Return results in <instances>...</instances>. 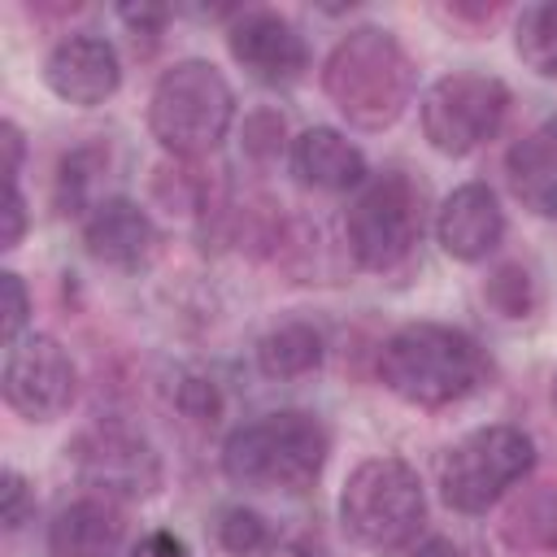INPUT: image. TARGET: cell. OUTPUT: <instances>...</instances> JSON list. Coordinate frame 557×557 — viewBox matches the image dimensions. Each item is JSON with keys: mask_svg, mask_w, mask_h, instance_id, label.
I'll return each instance as SVG.
<instances>
[{"mask_svg": "<svg viewBox=\"0 0 557 557\" xmlns=\"http://www.w3.org/2000/svg\"><path fill=\"white\" fill-rule=\"evenodd\" d=\"M379 383L418 409H444L479 392L492 374L487 352L474 335L444 322H409L392 331L379 348Z\"/></svg>", "mask_w": 557, "mask_h": 557, "instance_id": "6da1fadb", "label": "cell"}, {"mask_svg": "<svg viewBox=\"0 0 557 557\" xmlns=\"http://www.w3.org/2000/svg\"><path fill=\"white\" fill-rule=\"evenodd\" d=\"M322 87L352 126L383 131L409 109L418 70L392 30L357 26L331 48L322 65Z\"/></svg>", "mask_w": 557, "mask_h": 557, "instance_id": "7a4b0ae2", "label": "cell"}, {"mask_svg": "<svg viewBox=\"0 0 557 557\" xmlns=\"http://www.w3.org/2000/svg\"><path fill=\"white\" fill-rule=\"evenodd\" d=\"M331 453L326 426L305 409H274L235 426L222 444V474L252 492H305Z\"/></svg>", "mask_w": 557, "mask_h": 557, "instance_id": "3957f363", "label": "cell"}, {"mask_svg": "<svg viewBox=\"0 0 557 557\" xmlns=\"http://www.w3.org/2000/svg\"><path fill=\"white\" fill-rule=\"evenodd\" d=\"M231 122H235V91L222 78V70L200 57L174 61L148 96L152 139L183 161L209 157L226 139Z\"/></svg>", "mask_w": 557, "mask_h": 557, "instance_id": "277c9868", "label": "cell"}, {"mask_svg": "<svg viewBox=\"0 0 557 557\" xmlns=\"http://www.w3.org/2000/svg\"><path fill=\"white\" fill-rule=\"evenodd\" d=\"M344 535L370 553H396L418 540L426 522V492L409 461L370 457L361 461L339 492Z\"/></svg>", "mask_w": 557, "mask_h": 557, "instance_id": "5b68a950", "label": "cell"}, {"mask_svg": "<svg viewBox=\"0 0 557 557\" xmlns=\"http://www.w3.org/2000/svg\"><path fill=\"white\" fill-rule=\"evenodd\" d=\"M344 239L361 270L387 274L400 261H409L413 244L422 239V191L409 174L383 170L370 174L348 213H344Z\"/></svg>", "mask_w": 557, "mask_h": 557, "instance_id": "8992f818", "label": "cell"}, {"mask_svg": "<svg viewBox=\"0 0 557 557\" xmlns=\"http://www.w3.org/2000/svg\"><path fill=\"white\" fill-rule=\"evenodd\" d=\"M535 466V444L522 426L492 422L461 435L440 461V492L457 513H487Z\"/></svg>", "mask_w": 557, "mask_h": 557, "instance_id": "52a82bcc", "label": "cell"}, {"mask_svg": "<svg viewBox=\"0 0 557 557\" xmlns=\"http://www.w3.org/2000/svg\"><path fill=\"white\" fill-rule=\"evenodd\" d=\"M505 113H509V87L496 74H479V70L444 74L418 100L422 135L444 157H466L483 148L500 131Z\"/></svg>", "mask_w": 557, "mask_h": 557, "instance_id": "ba28073f", "label": "cell"}, {"mask_svg": "<svg viewBox=\"0 0 557 557\" xmlns=\"http://www.w3.org/2000/svg\"><path fill=\"white\" fill-rule=\"evenodd\" d=\"M70 461H74L78 483L104 500H148L157 496L161 474H165L152 440L122 422H100L83 431L70 444Z\"/></svg>", "mask_w": 557, "mask_h": 557, "instance_id": "9c48e42d", "label": "cell"}, {"mask_svg": "<svg viewBox=\"0 0 557 557\" xmlns=\"http://www.w3.org/2000/svg\"><path fill=\"white\" fill-rule=\"evenodd\" d=\"M0 392H4V405L26 422H52L74 405L78 370L52 335L26 331L17 344L4 348Z\"/></svg>", "mask_w": 557, "mask_h": 557, "instance_id": "30bf717a", "label": "cell"}, {"mask_svg": "<svg viewBox=\"0 0 557 557\" xmlns=\"http://www.w3.org/2000/svg\"><path fill=\"white\" fill-rule=\"evenodd\" d=\"M226 48L265 87H287L309 70L305 35L274 9H239L226 26Z\"/></svg>", "mask_w": 557, "mask_h": 557, "instance_id": "8fae6325", "label": "cell"}, {"mask_svg": "<svg viewBox=\"0 0 557 557\" xmlns=\"http://www.w3.org/2000/svg\"><path fill=\"white\" fill-rule=\"evenodd\" d=\"M44 83L57 100L78 104V109H96L122 83L117 48L100 35H65L44 57Z\"/></svg>", "mask_w": 557, "mask_h": 557, "instance_id": "7c38bea8", "label": "cell"}, {"mask_svg": "<svg viewBox=\"0 0 557 557\" xmlns=\"http://www.w3.org/2000/svg\"><path fill=\"white\" fill-rule=\"evenodd\" d=\"M83 244L100 265L113 270H144L157 257V222L131 196H100L96 209L83 218Z\"/></svg>", "mask_w": 557, "mask_h": 557, "instance_id": "4fadbf2b", "label": "cell"}, {"mask_svg": "<svg viewBox=\"0 0 557 557\" xmlns=\"http://www.w3.org/2000/svg\"><path fill=\"white\" fill-rule=\"evenodd\" d=\"M435 239L457 261H483L505 239V213L487 183H461L435 213Z\"/></svg>", "mask_w": 557, "mask_h": 557, "instance_id": "5bb4252c", "label": "cell"}, {"mask_svg": "<svg viewBox=\"0 0 557 557\" xmlns=\"http://www.w3.org/2000/svg\"><path fill=\"white\" fill-rule=\"evenodd\" d=\"M292 174L313 191H357L370 178L361 148L335 126H309L292 139Z\"/></svg>", "mask_w": 557, "mask_h": 557, "instance_id": "9a60e30c", "label": "cell"}, {"mask_svg": "<svg viewBox=\"0 0 557 557\" xmlns=\"http://www.w3.org/2000/svg\"><path fill=\"white\" fill-rule=\"evenodd\" d=\"M126 540V518L104 496H78L48 522L52 557H113Z\"/></svg>", "mask_w": 557, "mask_h": 557, "instance_id": "2e32d148", "label": "cell"}, {"mask_svg": "<svg viewBox=\"0 0 557 557\" xmlns=\"http://www.w3.org/2000/svg\"><path fill=\"white\" fill-rule=\"evenodd\" d=\"M505 178L522 209H531L535 218H557V126L522 135L505 152Z\"/></svg>", "mask_w": 557, "mask_h": 557, "instance_id": "e0dca14e", "label": "cell"}, {"mask_svg": "<svg viewBox=\"0 0 557 557\" xmlns=\"http://www.w3.org/2000/svg\"><path fill=\"white\" fill-rule=\"evenodd\" d=\"M500 540L513 553H553L557 548V483H531L500 518Z\"/></svg>", "mask_w": 557, "mask_h": 557, "instance_id": "ac0fdd59", "label": "cell"}, {"mask_svg": "<svg viewBox=\"0 0 557 557\" xmlns=\"http://www.w3.org/2000/svg\"><path fill=\"white\" fill-rule=\"evenodd\" d=\"M326 344L322 331L309 322H278L257 339V366L265 379H305L322 366Z\"/></svg>", "mask_w": 557, "mask_h": 557, "instance_id": "d6986e66", "label": "cell"}, {"mask_svg": "<svg viewBox=\"0 0 557 557\" xmlns=\"http://www.w3.org/2000/svg\"><path fill=\"white\" fill-rule=\"evenodd\" d=\"M513 48L527 70H535L540 78H557V0H540L518 13Z\"/></svg>", "mask_w": 557, "mask_h": 557, "instance_id": "ffe728a7", "label": "cell"}, {"mask_svg": "<svg viewBox=\"0 0 557 557\" xmlns=\"http://www.w3.org/2000/svg\"><path fill=\"white\" fill-rule=\"evenodd\" d=\"M104 170V152L100 148H74L70 157H61L57 165V209L61 213H91V187L96 174Z\"/></svg>", "mask_w": 557, "mask_h": 557, "instance_id": "44dd1931", "label": "cell"}, {"mask_svg": "<svg viewBox=\"0 0 557 557\" xmlns=\"http://www.w3.org/2000/svg\"><path fill=\"white\" fill-rule=\"evenodd\" d=\"M213 535H218V544H222L231 557H257V553L270 548V522H265L257 509H244V505L218 509Z\"/></svg>", "mask_w": 557, "mask_h": 557, "instance_id": "7402d4cb", "label": "cell"}, {"mask_svg": "<svg viewBox=\"0 0 557 557\" xmlns=\"http://www.w3.org/2000/svg\"><path fill=\"white\" fill-rule=\"evenodd\" d=\"M487 305L500 313V318H527L535 309V287H531V274L522 265H500L492 278H487Z\"/></svg>", "mask_w": 557, "mask_h": 557, "instance_id": "603a6c76", "label": "cell"}, {"mask_svg": "<svg viewBox=\"0 0 557 557\" xmlns=\"http://www.w3.org/2000/svg\"><path fill=\"white\" fill-rule=\"evenodd\" d=\"M287 144V126H283V113L274 109H252L244 117V157L257 161V165H270Z\"/></svg>", "mask_w": 557, "mask_h": 557, "instance_id": "cb8c5ba5", "label": "cell"}, {"mask_svg": "<svg viewBox=\"0 0 557 557\" xmlns=\"http://www.w3.org/2000/svg\"><path fill=\"white\" fill-rule=\"evenodd\" d=\"M174 405H178L191 422H200V426H209V422L222 418V396H218L213 379H200V374H183V379H178Z\"/></svg>", "mask_w": 557, "mask_h": 557, "instance_id": "d4e9b609", "label": "cell"}, {"mask_svg": "<svg viewBox=\"0 0 557 557\" xmlns=\"http://www.w3.org/2000/svg\"><path fill=\"white\" fill-rule=\"evenodd\" d=\"M0 292H4V322H0V331H4V348H9V344H17V339L26 335L30 296H26V283H22L17 270H4V274H0Z\"/></svg>", "mask_w": 557, "mask_h": 557, "instance_id": "484cf974", "label": "cell"}, {"mask_svg": "<svg viewBox=\"0 0 557 557\" xmlns=\"http://www.w3.org/2000/svg\"><path fill=\"white\" fill-rule=\"evenodd\" d=\"M30 513H35L30 483L9 466V470L0 474V522H4V531H22V527L30 522Z\"/></svg>", "mask_w": 557, "mask_h": 557, "instance_id": "4316f807", "label": "cell"}, {"mask_svg": "<svg viewBox=\"0 0 557 557\" xmlns=\"http://www.w3.org/2000/svg\"><path fill=\"white\" fill-rule=\"evenodd\" d=\"M117 17L131 26V35H135V44L139 39H148V48L157 44V35L165 30V22H170V9L165 4H122L117 9Z\"/></svg>", "mask_w": 557, "mask_h": 557, "instance_id": "83f0119b", "label": "cell"}, {"mask_svg": "<svg viewBox=\"0 0 557 557\" xmlns=\"http://www.w3.org/2000/svg\"><path fill=\"white\" fill-rule=\"evenodd\" d=\"M26 235V200H22V187L9 183V196H4V235H0V248H17Z\"/></svg>", "mask_w": 557, "mask_h": 557, "instance_id": "f1b7e54d", "label": "cell"}, {"mask_svg": "<svg viewBox=\"0 0 557 557\" xmlns=\"http://www.w3.org/2000/svg\"><path fill=\"white\" fill-rule=\"evenodd\" d=\"M126 557H191V553H187V544H183L178 535H170V531H148V535H139V540L131 544Z\"/></svg>", "mask_w": 557, "mask_h": 557, "instance_id": "f546056e", "label": "cell"}, {"mask_svg": "<svg viewBox=\"0 0 557 557\" xmlns=\"http://www.w3.org/2000/svg\"><path fill=\"white\" fill-rule=\"evenodd\" d=\"M0 144H4V178L9 183H17L22 178V157H26V144H22V131H17V122H4L0 126Z\"/></svg>", "mask_w": 557, "mask_h": 557, "instance_id": "4dcf8cb0", "label": "cell"}, {"mask_svg": "<svg viewBox=\"0 0 557 557\" xmlns=\"http://www.w3.org/2000/svg\"><path fill=\"white\" fill-rule=\"evenodd\" d=\"M413 557H461V548L453 540H444V535H431V540H422L413 548Z\"/></svg>", "mask_w": 557, "mask_h": 557, "instance_id": "1f68e13d", "label": "cell"}, {"mask_svg": "<svg viewBox=\"0 0 557 557\" xmlns=\"http://www.w3.org/2000/svg\"><path fill=\"white\" fill-rule=\"evenodd\" d=\"M553 405H557V379H553Z\"/></svg>", "mask_w": 557, "mask_h": 557, "instance_id": "d6a6232c", "label": "cell"}]
</instances>
